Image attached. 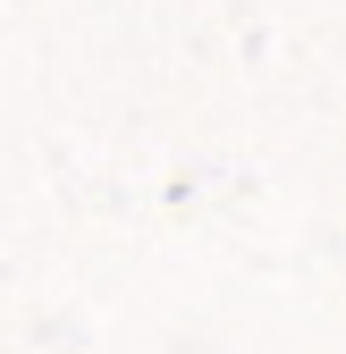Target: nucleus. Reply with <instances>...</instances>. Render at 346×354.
<instances>
[]
</instances>
